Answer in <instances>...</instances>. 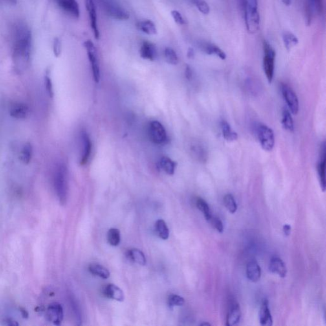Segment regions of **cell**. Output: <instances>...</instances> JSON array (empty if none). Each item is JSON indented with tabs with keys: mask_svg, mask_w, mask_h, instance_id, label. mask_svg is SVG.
I'll return each instance as SVG.
<instances>
[{
	"mask_svg": "<svg viewBox=\"0 0 326 326\" xmlns=\"http://www.w3.org/2000/svg\"><path fill=\"white\" fill-rule=\"evenodd\" d=\"M28 106L24 103H14L11 104L9 109L10 115L17 120H24L28 116Z\"/></svg>",
	"mask_w": 326,
	"mask_h": 326,
	"instance_id": "16",
	"label": "cell"
},
{
	"mask_svg": "<svg viewBox=\"0 0 326 326\" xmlns=\"http://www.w3.org/2000/svg\"><path fill=\"white\" fill-rule=\"evenodd\" d=\"M53 52H54V56L56 58L60 56L61 52H62V44H61V41L58 38H55L54 40Z\"/></svg>",
	"mask_w": 326,
	"mask_h": 326,
	"instance_id": "40",
	"label": "cell"
},
{
	"mask_svg": "<svg viewBox=\"0 0 326 326\" xmlns=\"http://www.w3.org/2000/svg\"><path fill=\"white\" fill-rule=\"evenodd\" d=\"M156 230L159 237L163 240H167L169 238V231L168 226L164 221L159 219L156 222Z\"/></svg>",
	"mask_w": 326,
	"mask_h": 326,
	"instance_id": "31",
	"label": "cell"
},
{
	"mask_svg": "<svg viewBox=\"0 0 326 326\" xmlns=\"http://www.w3.org/2000/svg\"><path fill=\"white\" fill-rule=\"evenodd\" d=\"M137 28L141 32L148 35H155L158 33L155 24L151 20H144V21L138 22Z\"/></svg>",
	"mask_w": 326,
	"mask_h": 326,
	"instance_id": "23",
	"label": "cell"
},
{
	"mask_svg": "<svg viewBox=\"0 0 326 326\" xmlns=\"http://www.w3.org/2000/svg\"><path fill=\"white\" fill-rule=\"evenodd\" d=\"M99 3L105 14L111 18L118 21L129 19L128 13L116 0H99Z\"/></svg>",
	"mask_w": 326,
	"mask_h": 326,
	"instance_id": "2",
	"label": "cell"
},
{
	"mask_svg": "<svg viewBox=\"0 0 326 326\" xmlns=\"http://www.w3.org/2000/svg\"><path fill=\"white\" fill-rule=\"evenodd\" d=\"M103 293L108 298L114 299L118 301H123L124 299V294L121 288L114 284H110L105 286Z\"/></svg>",
	"mask_w": 326,
	"mask_h": 326,
	"instance_id": "17",
	"label": "cell"
},
{
	"mask_svg": "<svg viewBox=\"0 0 326 326\" xmlns=\"http://www.w3.org/2000/svg\"><path fill=\"white\" fill-rule=\"evenodd\" d=\"M281 1L286 6H289L291 4V0H281Z\"/></svg>",
	"mask_w": 326,
	"mask_h": 326,
	"instance_id": "48",
	"label": "cell"
},
{
	"mask_svg": "<svg viewBox=\"0 0 326 326\" xmlns=\"http://www.w3.org/2000/svg\"><path fill=\"white\" fill-rule=\"evenodd\" d=\"M281 91L290 112L294 115H296L298 113L299 107L298 98L296 94L291 87L285 83L282 84Z\"/></svg>",
	"mask_w": 326,
	"mask_h": 326,
	"instance_id": "9",
	"label": "cell"
},
{
	"mask_svg": "<svg viewBox=\"0 0 326 326\" xmlns=\"http://www.w3.org/2000/svg\"><path fill=\"white\" fill-rule=\"evenodd\" d=\"M210 324L208 323H204L202 324L201 326H210Z\"/></svg>",
	"mask_w": 326,
	"mask_h": 326,
	"instance_id": "49",
	"label": "cell"
},
{
	"mask_svg": "<svg viewBox=\"0 0 326 326\" xmlns=\"http://www.w3.org/2000/svg\"><path fill=\"white\" fill-rule=\"evenodd\" d=\"M168 303L169 307H173L175 306H182L185 303V299L182 297L177 294L169 295L168 299Z\"/></svg>",
	"mask_w": 326,
	"mask_h": 326,
	"instance_id": "39",
	"label": "cell"
},
{
	"mask_svg": "<svg viewBox=\"0 0 326 326\" xmlns=\"http://www.w3.org/2000/svg\"><path fill=\"white\" fill-rule=\"evenodd\" d=\"M257 134L262 148L266 151H272L275 145L273 130L266 125L260 124L257 129Z\"/></svg>",
	"mask_w": 326,
	"mask_h": 326,
	"instance_id": "5",
	"label": "cell"
},
{
	"mask_svg": "<svg viewBox=\"0 0 326 326\" xmlns=\"http://www.w3.org/2000/svg\"><path fill=\"white\" fill-rule=\"evenodd\" d=\"M200 47L203 51L206 53L207 54L215 55V56L221 58L222 60H225L226 59V53L221 48L214 45V44L202 43L200 44Z\"/></svg>",
	"mask_w": 326,
	"mask_h": 326,
	"instance_id": "22",
	"label": "cell"
},
{
	"mask_svg": "<svg viewBox=\"0 0 326 326\" xmlns=\"http://www.w3.org/2000/svg\"><path fill=\"white\" fill-rule=\"evenodd\" d=\"M85 6H86L87 12L89 15L91 27L93 33L94 37L96 40L100 39V31L98 29V19H97V13L95 4L94 0H85Z\"/></svg>",
	"mask_w": 326,
	"mask_h": 326,
	"instance_id": "11",
	"label": "cell"
},
{
	"mask_svg": "<svg viewBox=\"0 0 326 326\" xmlns=\"http://www.w3.org/2000/svg\"><path fill=\"white\" fill-rule=\"evenodd\" d=\"M107 240L111 245L118 246L121 242L120 231L116 228L110 229L107 233Z\"/></svg>",
	"mask_w": 326,
	"mask_h": 326,
	"instance_id": "34",
	"label": "cell"
},
{
	"mask_svg": "<svg viewBox=\"0 0 326 326\" xmlns=\"http://www.w3.org/2000/svg\"><path fill=\"white\" fill-rule=\"evenodd\" d=\"M171 16H172L174 21L178 25H184L186 24V21L183 17L182 15L177 10H172L171 12Z\"/></svg>",
	"mask_w": 326,
	"mask_h": 326,
	"instance_id": "43",
	"label": "cell"
},
{
	"mask_svg": "<svg viewBox=\"0 0 326 326\" xmlns=\"http://www.w3.org/2000/svg\"><path fill=\"white\" fill-rule=\"evenodd\" d=\"M283 231L284 234L286 236H288L290 234V233H291V227L288 225V224H285V225H284L283 227Z\"/></svg>",
	"mask_w": 326,
	"mask_h": 326,
	"instance_id": "46",
	"label": "cell"
},
{
	"mask_svg": "<svg viewBox=\"0 0 326 326\" xmlns=\"http://www.w3.org/2000/svg\"><path fill=\"white\" fill-rule=\"evenodd\" d=\"M211 224H212L213 228L219 233H222L224 231L223 224H222L221 220L217 217H211L210 221Z\"/></svg>",
	"mask_w": 326,
	"mask_h": 326,
	"instance_id": "42",
	"label": "cell"
},
{
	"mask_svg": "<svg viewBox=\"0 0 326 326\" xmlns=\"http://www.w3.org/2000/svg\"><path fill=\"white\" fill-rule=\"evenodd\" d=\"M282 124L284 128L289 132H293L294 130V122L290 114V112L287 109H284L283 116H282Z\"/></svg>",
	"mask_w": 326,
	"mask_h": 326,
	"instance_id": "28",
	"label": "cell"
},
{
	"mask_svg": "<svg viewBox=\"0 0 326 326\" xmlns=\"http://www.w3.org/2000/svg\"><path fill=\"white\" fill-rule=\"evenodd\" d=\"M196 205L204 213L206 221H210L211 218L212 217V215H211L210 207H209L205 200L202 198H198L196 200Z\"/></svg>",
	"mask_w": 326,
	"mask_h": 326,
	"instance_id": "33",
	"label": "cell"
},
{
	"mask_svg": "<svg viewBox=\"0 0 326 326\" xmlns=\"http://www.w3.org/2000/svg\"><path fill=\"white\" fill-rule=\"evenodd\" d=\"M307 3L311 6L314 12L317 14H323L324 11V0H308Z\"/></svg>",
	"mask_w": 326,
	"mask_h": 326,
	"instance_id": "37",
	"label": "cell"
},
{
	"mask_svg": "<svg viewBox=\"0 0 326 326\" xmlns=\"http://www.w3.org/2000/svg\"><path fill=\"white\" fill-rule=\"evenodd\" d=\"M89 271L92 275L100 277L103 279H109L111 276L109 270L100 264L92 263L89 264Z\"/></svg>",
	"mask_w": 326,
	"mask_h": 326,
	"instance_id": "24",
	"label": "cell"
},
{
	"mask_svg": "<svg viewBox=\"0 0 326 326\" xmlns=\"http://www.w3.org/2000/svg\"><path fill=\"white\" fill-rule=\"evenodd\" d=\"M326 154L325 153L323 154V158L321 159V162H319L318 166H317V171H318V175L319 178V181L322 189L323 191L326 190Z\"/></svg>",
	"mask_w": 326,
	"mask_h": 326,
	"instance_id": "30",
	"label": "cell"
},
{
	"mask_svg": "<svg viewBox=\"0 0 326 326\" xmlns=\"http://www.w3.org/2000/svg\"><path fill=\"white\" fill-rule=\"evenodd\" d=\"M242 316L241 309L238 304H235L229 310L226 317V325L231 326L237 325L240 321Z\"/></svg>",
	"mask_w": 326,
	"mask_h": 326,
	"instance_id": "21",
	"label": "cell"
},
{
	"mask_svg": "<svg viewBox=\"0 0 326 326\" xmlns=\"http://www.w3.org/2000/svg\"><path fill=\"white\" fill-rule=\"evenodd\" d=\"M32 41L29 28L25 24H16L13 32V58L16 65H26L29 61Z\"/></svg>",
	"mask_w": 326,
	"mask_h": 326,
	"instance_id": "1",
	"label": "cell"
},
{
	"mask_svg": "<svg viewBox=\"0 0 326 326\" xmlns=\"http://www.w3.org/2000/svg\"><path fill=\"white\" fill-rule=\"evenodd\" d=\"M269 270L271 272L279 275L282 278H284L287 275V268L283 260L277 257H273L271 259Z\"/></svg>",
	"mask_w": 326,
	"mask_h": 326,
	"instance_id": "19",
	"label": "cell"
},
{
	"mask_svg": "<svg viewBox=\"0 0 326 326\" xmlns=\"http://www.w3.org/2000/svg\"><path fill=\"white\" fill-rule=\"evenodd\" d=\"M263 69L269 83H272L274 76L276 52L267 41H263Z\"/></svg>",
	"mask_w": 326,
	"mask_h": 326,
	"instance_id": "4",
	"label": "cell"
},
{
	"mask_svg": "<svg viewBox=\"0 0 326 326\" xmlns=\"http://www.w3.org/2000/svg\"><path fill=\"white\" fill-rule=\"evenodd\" d=\"M221 131L224 139L228 142H233L238 139V134L233 131L231 125L226 121H222L221 123Z\"/></svg>",
	"mask_w": 326,
	"mask_h": 326,
	"instance_id": "25",
	"label": "cell"
},
{
	"mask_svg": "<svg viewBox=\"0 0 326 326\" xmlns=\"http://www.w3.org/2000/svg\"><path fill=\"white\" fill-rule=\"evenodd\" d=\"M243 11L246 30L250 34H256L260 28L258 10L244 9Z\"/></svg>",
	"mask_w": 326,
	"mask_h": 326,
	"instance_id": "8",
	"label": "cell"
},
{
	"mask_svg": "<svg viewBox=\"0 0 326 326\" xmlns=\"http://www.w3.org/2000/svg\"><path fill=\"white\" fill-rule=\"evenodd\" d=\"M54 186L61 204H65L68 195L67 171L63 165L58 167L55 174Z\"/></svg>",
	"mask_w": 326,
	"mask_h": 326,
	"instance_id": "3",
	"label": "cell"
},
{
	"mask_svg": "<svg viewBox=\"0 0 326 326\" xmlns=\"http://www.w3.org/2000/svg\"><path fill=\"white\" fill-rule=\"evenodd\" d=\"M140 54L143 59L153 61L157 57V49L154 43L149 41H144L141 45Z\"/></svg>",
	"mask_w": 326,
	"mask_h": 326,
	"instance_id": "14",
	"label": "cell"
},
{
	"mask_svg": "<svg viewBox=\"0 0 326 326\" xmlns=\"http://www.w3.org/2000/svg\"><path fill=\"white\" fill-rule=\"evenodd\" d=\"M33 154V147L30 143H26L24 145L23 149L20 154V160L25 164H28L32 160Z\"/></svg>",
	"mask_w": 326,
	"mask_h": 326,
	"instance_id": "32",
	"label": "cell"
},
{
	"mask_svg": "<svg viewBox=\"0 0 326 326\" xmlns=\"http://www.w3.org/2000/svg\"><path fill=\"white\" fill-rule=\"evenodd\" d=\"M164 56L167 63L169 65H176L179 62L177 53L170 47L165 48Z\"/></svg>",
	"mask_w": 326,
	"mask_h": 326,
	"instance_id": "35",
	"label": "cell"
},
{
	"mask_svg": "<svg viewBox=\"0 0 326 326\" xmlns=\"http://www.w3.org/2000/svg\"><path fill=\"white\" fill-rule=\"evenodd\" d=\"M63 309L60 304H51L47 309L48 320L55 325H60L63 319Z\"/></svg>",
	"mask_w": 326,
	"mask_h": 326,
	"instance_id": "12",
	"label": "cell"
},
{
	"mask_svg": "<svg viewBox=\"0 0 326 326\" xmlns=\"http://www.w3.org/2000/svg\"><path fill=\"white\" fill-rule=\"evenodd\" d=\"M259 322L262 326H271L273 325V319L269 308L267 299H264L259 310Z\"/></svg>",
	"mask_w": 326,
	"mask_h": 326,
	"instance_id": "15",
	"label": "cell"
},
{
	"mask_svg": "<svg viewBox=\"0 0 326 326\" xmlns=\"http://www.w3.org/2000/svg\"><path fill=\"white\" fill-rule=\"evenodd\" d=\"M193 2L202 14L208 15L210 13V6L204 0H193Z\"/></svg>",
	"mask_w": 326,
	"mask_h": 326,
	"instance_id": "38",
	"label": "cell"
},
{
	"mask_svg": "<svg viewBox=\"0 0 326 326\" xmlns=\"http://www.w3.org/2000/svg\"><path fill=\"white\" fill-rule=\"evenodd\" d=\"M149 136L150 139L157 145H162L167 140L166 130L162 123L157 121H152L149 126Z\"/></svg>",
	"mask_w": 326,
	"mask_h": 326,
	"instance_id": "7",
	"label": "cell"
},
{
	"mask_svg": "<svg viewBox=\"0 0 326 326\" xmlns=\"http://www.w3.org/2000/svg\"><path fill=\"white\" fill-rule=\"evenodd\" d=\"M283 41L286 49L290 50L299 43L298 39L291 32H285L283 34Z\"/></svg>",
	"mask_w": 326,
	"mask_h": 326,
	"instance_id": "29",
	"label": "cell"
},
{
	"mask_svg": "<svg viewBox=\"0 0 326 326\" xmlns=\"http://www.w3.org/2000/svg\"><path fill=\"white\" fill-rule=\"evenodd\" d=\"M161 168L169 175H173L175 173L177 163L173 162L170 158L164 156L160 161Z\"/></svg>",
	"mask_w": 326,
	"mask_h": 326,
	"instance_id": "26",
	"label": "cell"
},
{
	"mask_svg": "<svg viewBox=\"0 0 326 326\" xmlns=\"http://www.w3.org/2000/svg\"><path fill=\"white\" fill-rule=\"evenodd\" d=\"M44 82H45V87L46 91H47L48 96H49L50 98H52L54 95V89H53V85L51 79L50 78V77L47 76H45V80H44Z\"/></svg>",
	"mask_w": 326,
	"mask_h": 326,
	"instance_id": "41",
	"label": "cell"
},
{
	"mask_svg": "<svg viewBox=\"0 0 326 326\" xmlns=\"http://www.w3.org/2000/svg\"><path fill=\"white\" fill-rule=\"evenodd\" d=\"M83 45L86 50L88 58L91 63L92 76L96 83H98L100 80V70L99 67L98 58H97V50L95 45L91 41H85Z\"/></svg>",
	"mask_w": 326,
	"mask_h": 326,
	"instance_id": "6",
	"label": "cell"
},
{
	"mask_svg": "<svg viewBox=\"0 0 326 326\" xmlns=\"http://www.w3.org/2000/svg\"><path fill=\"white\" fill-rule=\"evenodd\" d=\"M224 204L231 213H235L237 210V204L234 197L231 194H227L224 197Z\"/></svg>",
	"mask_w": 326,
	"mask_h": 326,
	"instance_id": "36",
	"label": "cell"
},
{
	"mask_svg": "<svg viewBox=\"0 0 326 326\" xmlns=\"http://www.w3.org/2000/svg\"><path fill=\"white\" fill-rule=\"evenodd\" d=\"M191 155L198 162L204 163L208 160V153L204 147L200 143H194L191 146Z\"/></svg>",
	"mask_w": 326,
	"mask_h": 326,
	"instance_id": "20",
	"label": "cell"
},
{
	"mask_svg": "<svg viewBox=\"0 0 326 326\" xmlns=\"http://www.w3.org/2000/svg\"><path fill=\"white\" fill-rule=\"evenodd\" d=\"M61 10L75 19H79L81 15L80 6L77 0H55Z\"/></svg>",
	"mask_w": 326,
	"mask_h": 326,
	"instance_id": "10",
	"label": "cell"
},
{
	"mask_svg": "<svg viewBox=\"0 0 326 326\" xmlns=\"http://www.w3.org/2000/svg\"><path fill=\"white\" fill-rule=\"evenodd\" d=\"M81 135L82 142V151L80 164L83 166L87 164L90 156H91L92 144L91 139L86 132L83 131Z\"/></svg>",
	"mask_w": 326,
	"mask_h": 326,
	"instance_id": "13",
	"label": "cell"
},
{
	"mask_svg": "<svg viewBox=\"0 0 326 326\" xmlns=\"http://www.w3.org/2000/svg\"><path fill=\"white\" fill-rule=\"evenodd\" d=\"M305 20L307 26H310L312 23V14L314 13L311 6L308 3L305 5Z\"/></svg>",
	"mask_w": 326,
	"mask_h": 326,
	"instance_id": "44",
	"label": "cell"
},
{
	"mask_svg": "<svg viewBox=\"0 0 326 326\" xmlns=\"http://www.w3.org/2000/svg\"><path fill=\"white\" fill-rule=\"evenodd\" d=\"M127 255L129 259L134 263L144 266L146 264V258H145L144 253L137 248H132L127 252Z\"/></svg>",
	"mask_w": 326,
	"mask_h": 326,
	"instance_id": "27",
	"label": "cell"
},
{
	"mask_svg": "<svg viewBox=\"0 0 326 326\" xmlns=\"http://www.w3.org/2000/svg\"><path fill=\"white\" fill-rule=\"evenodd\" d=\"M185 76L188 80H191L193 77V70L189 65H187L186 70H185Z\"/></svg>",
	"mask_w": 326,
	"mask_h": 326,
	"instance_id": "45",
	"label": "cell"
},
{
	"mask_svg": "<svg viewBox=\"0 0 326 326\" xmlns=\"http://www.w3.org/2000/svg\"><path fill=\"white\" fill-rule=\"evenodd\" d=\"M246 277L252 283H257L261 279V268L255 261L248 262L246 268Z\"/></svg>",
	"mask_w": 326,
	"mask_h": 326,
	"instance_id": "18",
	"label": "cell"
},
{
	"mask_svg": "<svg viewBox=\"0 0 326 326\" xmlns=\"http://www.w3.org/2000/svg\"><path fill=\"white\" fill-rule=\"evenodd\" d=\"M194 56H195V52H194V50L192 48H189L188 51H187V57H188V58L189 59H192L194 58Z\"/></svg>",
	"mask_w": 326,
	"mask_h": 326,
	"instance_id": "47",
	"label": "cell"
}]
</instances>
